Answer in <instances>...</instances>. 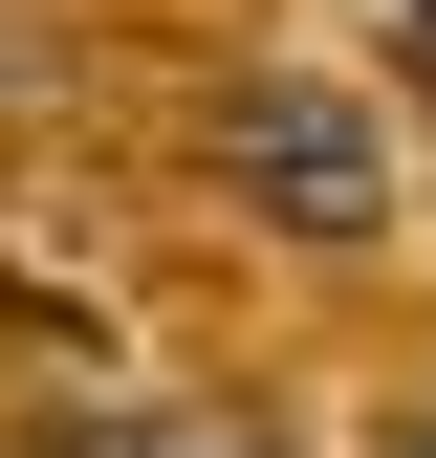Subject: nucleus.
I'll return each mask as SVG.
<instances>
[{"label": "nucleus", "instance_id": "2", "mask_svg": "<svg viewBox=\"0 0 436 458\" xmlns=\"http://www.w3.org/2000/svg\"><path fill=\"white\" fill-rule=\"evenodd\" d=\"M109 458H240V437H109Z\"/></svg>", "mask_w": 436, "mask_h": 458}, {"label": "nucleus", "instance_id": "1", "mask_svg": "<svg viewBox=\"0 0 436 458\" xmlns=\"http://www.w3.org/2000/svg\"><path fill=\"white\" fill-rule=\"evenodd\" d=\"M218 175L284 218V241H371V218H393V131H371L327 66H240L218 88Z\"/></svg>", "mask_w": 436, "mask_h": 458}]
</instances>
